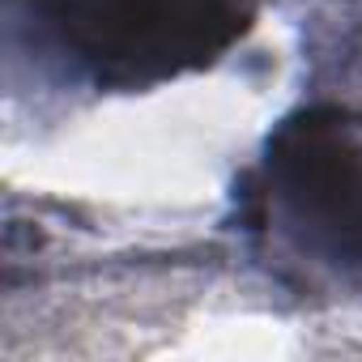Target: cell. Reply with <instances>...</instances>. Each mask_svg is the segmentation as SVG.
Instances as JSON below:
<instances>
[{
  "mask_svg": "<svg viewBox=\"0 0 362 362\" xmlns=\"http://www.w3.org/2000/svg\"><path fill=\"white\" fill-rule=\"evenodd\" d=\"M260 226L277 252L332 277H362V128L337 111L290 119L256 166Z\"/></svg>",
  "mask_w": 362,
  "mask_h": 362,
  "instance_id": "cell-1",
  "label": "cell"
},
{
  "mask_svg": "<svg viewBox=\"0 0 362 362\" xmlns=\"http://www.w3.org/2000/svg\"><path fill=\"white\" fill-rule=\"evenodd\" d=\"M35 35L94 86H153L214 60L252 0H26Z\"/></svg>",
  "mask_w": 362,
  "mask_h": 362,
  "instance_id": "cell-2",
  "label": "cell"
}]
</instances>
